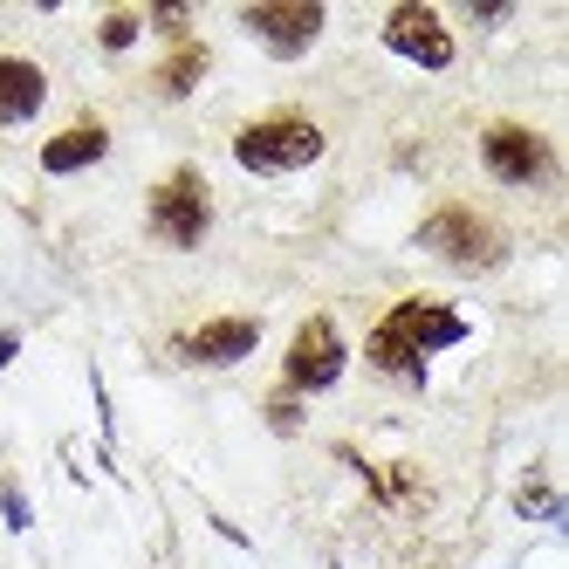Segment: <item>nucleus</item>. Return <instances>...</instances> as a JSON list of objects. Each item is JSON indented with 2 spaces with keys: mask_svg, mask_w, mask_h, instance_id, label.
<instances>
[{
  "mask_svg": "<svg viewBox=\"0 0 569 569\" xmlns=\"http://www.w3.org/2000/svg\"><path fill=\"white\" fill-rule=\"evenodd\" d=\"M467 337V316L446 309V302H398L378 330H371V363L385 378H405V385H426V357L432 350H453Z\"/></svg>",
  "mask_w": 569,
  "mask_h": 569,
  "instance_id": "1",
  "label": "nucleus"
},
{
  "mask_svg": "<svg viewBox=\"0 0 569 569\" xmlns=\"http://www.w3.org/2000/svg\"><path fill=\"white\" fill-rule=\"evenodd\" d=\"M316 158H322V131H316V117H302V110L254 117V124L233 138V166H248V172H261V179L302 172V166H316Z\"/></svg>",
  "mask_w": 569,
  "mask_h": 569,
  "instance_id": "2",
  "label": "nucleus"
},
{
  "mask_svg": "<svg viewBox=\"0 0 569 569\" xmlns=\"http://www.w3.org/2000/svg\"><path fill=\"white\" fill-rule=\"evenodd\" d=\"M144 227H151V240H166V248H199L207 227H213V192H207V179H199L192 166H179L172 179H158L151 199H144Z\"/></svg>",
  "mask_w": 569,
  "mask_h": 569,
  "instance_id": "3",
  "label": "nucleus"
},
{
  "mask_svg": "<svg viewBox=\"0 0 569 569\" xmlns=\"http://www.w3.org/2000/svg\"><path fill=\"white\" fill-rule=\"evenodd\" d=\"M419 248H432L439 261H453V268H501L508 240H501V227L487 220L480 207H439L419 227Z\"/></svg>",
  "mask_w": 569,
  "mask_h": 569,
  "instance_id": "4",
  "label": "nucleus"
},
{
  "mask_svg": "<svg viewBox=\"0 0 569 569\" xmlns=\"http://www.w3.org/2000/svg\"><path fill=\"white\" fill-rule=\"evenodd\" d=\"M480 166L487 179H501V186H542L556 172V144L542 131H528V124H487L480 131Z\"/></svg>",
  "mask_w": 569,
  "mask_h": 569,
  "instance_id": "5",
  "label": "nucleus"
},
{
  "mask_svg": "<svg viewBox=\"0 0 569 569\" xmlns=\"http://www.w3.org/2000/svg\"><path fill=\"white\" fill-rule=\"evenodd\" d=\"M322 21H330V14H322V0H254V8L240 14V28H248L268 56H281V62L309 56V42L322 34Z\"/></svg>",
  "mask_w": 569,
  "mask_h": 569,
  "instance_id": "6",
  "label": "nucleus"
},
{
  "mask_svg": "<svg viewBox=\"0 0 569 569\" xmlns=\"http://www.w3.org/2000/svg\"><path fill=\"white\" fill-rule=\"evenodd\" d=\"M343 337H337V322L330 316H309L302 330H296V343H289V357H281V385L289 391H330L337 378H343Z\"/></svg>",
  "mask_w": 569,
  "mask_h": 569,
  "instance_id": "7",
  "label": "nucleus"
},
{
  "mask_svg": "<svg viewBox=\"0 0 569 569\" xmlns=\"http://www.w3.org/2000/svg\"><path fill=\"white\" fill-rule=\"evenodd\" d=\"M385 49L419 69H453V34H446L439 8H426V0H398L385 14Z\"/></svg>",
  "mask_w": 569,
  "mask_h": 569,
  "instance_id": "8",
  "label": "nucleus"
},
{
  "mask_svg": "<svg viewBox=\"0 0 569 569\" xmlns=\"http://www.w3.org/2000/svg\"><path fill=\"white\" fill-rule=\"evenodd\" d=\"M254 343H261L254 316H213V322H199L192 337H179V357L186 363H240Z\"/></svg>",
  "mask_w": 569,
  "mask_h": 569,
  "instance_id": "9",
  "label": "nucleus"
},
{
  "mask_svg": "<svg viewBox=\"0 0 569 569\" xmlns=\"http://www.w3.org/2000/svg\"><path fill=\"white\" fill-rule=\"evenodd\" d=\"M42 103H49V76H42V62L0 56V131H8V124H28Z\"/></svg>",
  "mask_w": 569,
  "mask_h": 569,
  "instance_id": "10",
  "label": "nucleus"
},
{
  "mask_svg": "<svg viewBox=\"0 0 569 569\" xmlns=\"http://www.w3.org/2000/svg\"><path fill=\"white\" fill-rule=\"evenodd\" d=\"M103 151H110V131L103 124H69L62 138L42 144V172H56V179L62 172H83V166H97Z\"/></svg>",
  "mask_w": 569,
  "mask_h": 569,
  "instance_id": "11",
  "label": "nucleus"
},
{
  "mask_svg": "<svg viewBox=\"0 0 569 569\" xmlns=\"http://www.w3.org/2000/svg\"><path fill=\"white\" fill-rule=\"evenodd\" d=\"M207 62H213V49H207V42H179L166 62H158V90H166V97H186V90H199V76H207Z\"/></svg>",
  "mask_w": 569,
  "mask_h": 569,
  "instance_id": "12",
  "label": "nucleus"
},
{
  "mask_svg": "<svg viewBox=\"0 0 569 569\" xmlns=\"http://www.w3.org/2000/svg\"><path fill=\"white\" fill-rule=\"evenodd\" d=\"M138 28H144V21H138V14H124V8L103 14V21H97V49H103V56H124V49L138 42Z\"/></svg>",
  "mask_w": 569,
  "mask_h": 569,
  "instance_id": "13",
  "label": "nucleus"
},
{
  "mask_svg": "<svg viewBox=\"0 0 569 569\" xmlns=\"http://www.w3.org/2000/svg\"><path fill=\"white\" fill-rule=\"evenodd\" d=\"M151 28L172 34V42H192V34H186L192 28V8H172V0H166V8H151Z\"/></svg>",
  "mask_w": 569,
  "mask_h": 569,
  "instance_id": "14",
  "label": "nucleus"
},
{
  "mask_svg": "<svg viewBox=\"0 0 569 569\" xmlns=\"http://www.w3.org/2000/svg\"><path fill=\"white\" fill-rule=\"evenodd\" d=\"M268 426H274V432H296V426H302V405H296L289 391H274V398H268Z\"/></svg>",
  "mask_w": 569,
  "mask_h": 569,
  "instance_id": "15",
  "label": "nucleus"
},
{
  "mask_svg": "<svg viewBox=\"0 0 569 569\" xmlns=\"http://www.w3.org/2000/svg\"><path fill=\"white\" fill-rule=\"evenodd\" d=\"M515 508H521V515H556V495H549L542 480H528L521 495H515Z\"/></svg>",
  "mask_w": 569,
  "mask_h": 569,
  "instance_id": "16",
  "label": "nucleus"
},
{
  "mask_svg": "<svg viewBox=\"0 0 569 569\" xmlns=\"http://www.w3.org/2000/svg\"><path fill=\"white\" fill-rule=\"evenodd\" d=\"M0 508H8V528H28V501L21 495H0Z\"/></svg>",
  "mask_w": 569,
  "mask_h": 569,
  "instance_id": "17",
  "label": "nucleus"
}]
</instances>
